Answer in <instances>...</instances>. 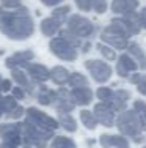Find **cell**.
<instances>
[{
    "label": "cell",
    "mask_w": 146,
    "mask_h": 148,
    "mask_svg": "<svg viewBox=\"0 0 146 148\" xmlns=\"http://www.w3.org/2000/svg\"><path fill=\"white\" fill-rule=\"evenodd\" d=\"M20 136H22V142L27 143V145H33L36 148H46L47 142L54 137V131L41 129L25 120L24 123H20Z\"/></svg>",
    "instance_id": "3957f363"
},
{
    "label": "cell",
    "mask_w": 146,
    "mask_h": 148,
    "mask_svg": "<svg viewBox=\"0 0 146 148\" xmlns=\"http://www.w3.org/2000/svg\"><path fill=\"white\" fill-rule=\"evenodd\" d=\"M32 58H33V52L32 51H22V52H17V54H14L13 57L6 58L5 65H6V68L14 69L16 66H27Z\"/></svg>",
    "instance_id": "2e32d148"
},
{
    "label": "cell",
    "mask_w": 146,
    "mask_h": 148,
    "mask_svg": "<svg viewBox=\"0 0 146 148\" xmlns=\"http://www.w3.org/2000/svg\"><path fill=\"white\" fill-rule=\"evenodd\" d=\"M97 49H99L101 54H102L107 60H110V62L116 58V54H115V51L109 47V44H102V43H99V44H97Z\"/></svg>",
    "instance_id": "f1b7e54d"
},
{
    "label": "cell",
    "mask_w": 146,
    "mask_h": 148,
    "mask_svg": "<svg viewBox=\"0 0 146 148\" xmlns=\"http://www.w3.org/2000/svg\"><path fill=\"white\" fill-rule=\"evenodd\" d=\"M49 47H50V52L55 57L66 60V62H74L79 55L77 51H75V47L69 43V41H66L63 36L54 38V40L50 41V44H49Z\"/></svg>",
    "instance_id": "277c9868"
},
{
    "label": "cell",
    "mask_w": 146,
    "mask_h": 148,
    "mask_svg": "<svg viewBox=\"0 0 146 148\" xmlns=\"http://www.w3.org/2000/svg\"><path fill=\"white\" fill-rule=\"evenodd\" d=\"M94 117L97 120V123H101L102 126H113L115 123V110L105 103H99L94 106Z\"/></svg>",
    "instance_id": "30bf717a"
},
{
    "label": "cell",
    "mask_w": 146,
    "mask_h": 148,
    "mask_svg": "<svg viewBox=\"0 0 146 148\" xmlns=\"http://www.w3.org/2000/svg\"><path fill=\"white\" fill-rule=\"evenodd\" d=\"M25 114H27V121L32 123V125H35V126H38V128H41V129L54 131V129L58 128L57 120H54L52 117H49V115L44 114V112L38 110V109H35V107L27 109Z\"/></svg>",
    "instance_id": "8992f818"
},
{
    "label": "cell",
    "mask_w": 146,
    "mask_h": 148,
    "mask_svg": "<svg viewBox=\"0 0 146 148\" xmlns=\"http://www.w3.org/2000/svg\"><path fill=\"white\" fill-rule=\"evenodd\" d=\"M140 68H143V69H146V60H143V62L140 63Z\"/></svg>",
    "instance_id": "bcb514c9"
},
{
    "label": "cell",
    "mask_w": 146,
    "mask_h": 148,
    "mask_svg": "<svg viewBox=\"0 0 146 148\" xmlns=\"http://www.w3.org/2000/svg\"><path fill=\"white\" fill-rule=\"evenodd\" d=\"M96 95H97V98H99L102 103H109L110 98L113 96V91L110 90L109 87H101V88H97Z\"/></svg>",
    "instance_id": "f546056e"
},
{
    "label": "cell",
    "mask_w": 146,
    "mask_h": 148,
    "mask_svg": "<svg viewBox=\"0 0 146 148\" xmlns=\"http://www.w3.org/2000/svg\"><path fill=\"white\" fill-rule=\"evenodd\" d=\"M36 99L39 104L43 106H52L57 103V93L50 88H46V87H41L36 93Z\"/></svg>",
    "instance_id": "44dd1931"
},
{
    "label": "cell",
    "mask_w": 146,
    "mask_h": 148,
    "mask_svg": "<svg viewBox=\"0 0 146 148\" xmlns=\"http://www.w3.org/2000/svg\"><path fill=\"white\" fill-rule=\"evenodd\" d=\"M69 85L72 88H79V87H88V79H86L83 74L80 73H72L71 77H69Z\"/></svg>",
    "instance_id": "4316f807"
},
{
    "label": "cell",
    "mask_w": 146,
    "mask_h": 148,
    "mask_svg": "<svg viewBox=\"0 0 146 148\" xmlns=\"http://www.w3.org/2000/svg\"><path fill=\"white\" fill-rule=\"evenodd\" d=\"M80 121L83 123V126H85L86 129H90V131L96 129V126H97V120L94 117V114L90 112V110H82L80 112Z\"/></svg>",
    "instance_id": "603a6c76"
},
{
    "label": "cell",
    "mask_w": 146,
    "mask_h": 148,
    "mask_svg": "<svg viewBox=\"0 0 146 148\" xmlns=\"http://www.w3.org/2000/svg\"><path fill=\"white\" fill-rule=\"evenodd\" d=\"M138 6V0H113L112 11L118 13L121 16H126L129 13H134Z\"/></svg>",
    "instance_id": "5bb4252c"
},
{
    "label": "cell",
    "mask_w": 146,
    "mask_h": 148,
    "mask_svg": "<svg viewBox=\"0 0 146 148\" xmlns=\"http://www.w3.org/2000/svg\"><path fill=\"white\" fill-rule=\"evenodd\" d=\"M22 115H24V109L20 107V106H16L10 114H6V117H8L10 120H16V118H20Z\"/></svg>",
    "instance_id": "e575fe53"
},
{
    "label": "cell",
    "mask_w": 146,
    "mask_h": 148,
    "mask_svg": "<svg viewBox=\"0 0 146 148\" xmlns=\"http://www.w3.org/2000/svg\"><path fill=\"white\" fill-rule=\"evenodd\" d=\"M69 77H71V74L66 68L63 66H55L54 69H50V79L54 80L57 85H65V84L69 82Z\"/></svg>",
    "instance_id": "7402d4cb"
},
{
    "label": "cell",
    "mask_w": 146,
    "mask_h": 148,
    "mask_svg": "<svg viewBox=\"0 0 146 148\" xmlns=\"http://www.w3.org/2000/svg\"><path fill=\"white\" fill-rule=\"evenodd\" d=\"M2 6L5 10H17L22 6L20 0H2Z\"/></svg>",
    "instance_id": "1f68e13d"
},
{
    "label": "cell",
    "mask_w": 146,
    "mask_h": 148,
    "mask_svg": "<svg viewBox=\"0 0 146 148\" xmlns=\"http://www.w3.org/2000/svg\"><path fill=\"white\" fill-rule=\"evenodd\" d=\"M129 99H130L129 91L127 90H118V91H113V96L110 98V101L105 104H109L115 112H120V110H124V106H126V103Z\"/></svg>",
    "instance_id": "9a60e30c"
},
{
    "label": "cell",
    "mask_w": 146,
    "mask_h": 148,
    "mask_svg": "<svg viewBox=\"0 0 146 148\" xmlns=\"http://www.w3.org/2000/svg\"><path fill=\"white\" fill-rule=\"evenodd\" d=\"M71 11V8L69 6H60V8H57L54 11V17H57V19H63L65 16H68V13Z\"/></svg>",
    "instance_id": "836d02e7"
},
{
    "label": "cell",
    "mask_w": 146,
    "mask_h": 148,
    "mask_svg": "<svg viewBox=\"0 0 146 148\" xmlns=\"http://www.w3.org/2000/svg\"><path fill=\"white\" fill-rule=\"evenodd\" d=\"M116 126L118 129L121 131V134L127 137H132L137 143H141L143 142V136H141V123L138 120L135 110H123L120 114V117L116 120Z\"/></svg>",
    "instance_id": "7a4b0ae2"
},
{
    "label": "cell",
    "mask_w": 146,
    "mask_h": 148,
    "mask_svg": "<svg viewBox=\"0 0 146 148\" xmlns=\"http://www.w3.org/2000/svg\"><path fill=\"white\" fill-rule=\"evenodd\" d=\"M13 96H14L16 99H24V98H25V90L20 88V87H14V88H13Z\"/></svg>",
    "instance_id": "74e56055"
},
{
    "label": "cell",
    "mask_w": 146,
    "mask_h": 148,
    "mask_svg": "<svg viewBox=\"0 0 146 148\" xmlns=\"http://www.w3.org/2000/svg\"><path fill=\"white\" fill-rule=\"evenodd\" d=\"M137 88H138V91H140L141 95L146 96V74H141L140 80H138V84H137Z\"/></svg>",
    "instance_id": "8d00e7d4"
},
{
    "label": "cell",
    "mask_w": 146,
    "mask_h": 148,
    "mask_svg": "<svg viewBox=\"0 0 146 148\" xmlns=\"http://www.w3.org/2000/svg\"><path fill=\"white\" fill-rule=\"evenodd\" d=\"M2 84H3V79L0 77V90H2Z\"/></svg>",
    "instance_id": "7dc6e473"
},
{
    "label": "cell",
    "mask_w": 146,
    "mask_h": 148,
    "mask_svg": "<svg viewBox=\"0 0 146 148\" xmlns=\"http://www.w3.org/2000/svg\"><path fill=\"white\" fill-rule=\"evenodd\" d=\"M0 148H17V147L13 145V143H8V142H2L0 143Z\"/></svg>",
    "instance_id": "7bdbcfd3"
},
{
    "label": "cell",
    "mask_w": 146,
    "mask_h": 148,
    "mask_svg": "<svg viewBox=\"0 0 146 148\" xmlns=\"http://www.w3.org/2000/svg\"><path fill=\"white\" fill-rule=\"evenodd\" d=\"M0 137L3 142L13 143V145H19L22 142V136H20V123H5L0 125Z\"/></svg>",
    "instance_id": "9c48e42d"
},
{
    "label": "cell",
    "mask_w": 146,
    "mask_h": 148,
    "mask_svg": "<svg viewBox=\"0 0 146 148\" xmlns=\"http://www.w3.org/2000/svg\"><path fill=\"white\" fill-rule=\"evenodd\" d=\"M145 148H146V145H145Z\"/></svg>",
    "instance_id": "681fc988"
},
{
    "label": "cell",
    "mask_w": 146,
    "mask_h": 148,
    "mask_svg": "<svg viewBox=\"0 0 146 148\" xmlns=\"http://www.w3.org/2000/svg\"><path fill=\"white\" fill-rule=\"evenodd\" d=\"M85 68L90 71L91 77L99 84H104L112 77V68L109 63L101 62V60H86Z\"/></svg>",
    "instance_id": "ba28073f"
},
{
    "label": "cell",
    "mask_w": 146,
    "mask_h": 148,
    "mask_svg": "<svg viewBox=\"0 0 146 148\" xmlns=\"http://www.w3.org/2000/svg\"><path fill=\"white\" fill-rule=\"evenodd\" d=\"M5 114V109H3V101H2V98H0V117Z\"/></svg>",
    "instance_id": "ee69618b"
},
{
    "label": "cell",
    "mask_w": 146,
    "mask_h": 148,
    "mask_svg": "<svg viewBox=\"0 0 146 148\" xmlns=\"http://www.w3.org/2000/svg\"><path fill=\"white\" fill-rule=\"evenodd\" d=\"M127 51H129L130 57H134L135 62H138V66H140V63L143 62V60H146L145 54H143V49H141L137 43H130L129 46H127Z\"/></svg>",
    "instance_id": "83f0119b"
},
{
    "label": "cell",
    "mask_w": 146,
    "mask_h": 148,
    "mask_svg": "<svg viewBox=\"0 0 146 148\" xmlns=\"http://www.w3.org/2000/svg\"><path fill=\"white\" fill-rule=\"evenodd\" d=\"M13 79H14V82L20 87V88H24V90L27 91V93L33 95L35 85L29 80V77H27V74L24 73V71H20V69L14 68V69H13Z\"/></svg>",
    "instance_id": "d6986e66"
},
{
    "label": "cell",
    "mask_w": 146,
    "mask_h": 148,
    "mask_svg": "<svg viewBox=\"0 0 146 148\" xmlns=\"http://www.w3.org/2000/svg\"><path fill=\"white\" fill-rule=\"evenodd\" d=\"M99 142L104 148H112V147L113 148H129L127 139L121 136H107V134H102Z\"/></svg>",
    "instance_id": "e0dca14e"
},
{
    "label": "cell",
    "mask_w": 146,
    "mask_h": 148,
    "mask_svg": "<svg viewBox=\"0 0 146 148\" xmlns=\"http://www.w3.org/2000/svg\"><path fill=\"white\" fill-rule=\"evenodd\" d=\"M2 90H5V91L11 90V82H10V80H3V84H2Z\"/></svg>",
    "instance_id": "b9f144b4"
},
{
    "label": "cell",
    "mask_w": 146,
    "mask_h": 148,
    "mask_svg": "<svg viewBox=\"0 0 146 148\" xmlns=\"http://www.w3.org/2000/svg\"><path fill=\"white\" fill-rule=\"evenodd\" d=\"M138 16H140V24H141V29H146V6L143 10H141L140 13H138Z\"/></svg>",
    "instance_id": "f35d334b"
},
{
    "label": "cell",
    "mask_w": 146,
    "mask_h": 148,
    "mask_svg": "<svg viewBox=\"0 0 146 148\" xmlns=\"http://www.w3.org/2000/svg\"><path fill=\"white\" fill-rule=\"evenodd\" d=\"M137 68H138V63L135 62V58L130 57L129 54L121 55L120 60H118V65H116V71H118V74H120V77H127Z\"/></svg>",
    "instance_id": "8fae6325"
},
{
    "label": "cell",
    "mask_w": 146,
    "mask_h": 148,
    "mask_svg": "<svg viewBox=\"0 0 146 148\" xmlns=\"http://www.w3.org/2000/svg\"><path fill=\"white\" fill-rule=\"evenodd\" d=\"M90 47H91V44H90V43H86L85 46H83V49H82V51H83V52H88V51H90Z\"/></svg>",
    "instance_id": "f6af8a7d"
},
{
    "label": "cell",
    "mask_w": 146,
    "mask_h": 148,
    "mask_svg": "<svg viewBox=\"0 0 146 148\" xmlns=\"http://www.w3.org/2000/svg\"><path fill=\"white\" fill-rule=\"evenodd\" d=\"M58 123H60L66 131H69V132H75V131H77V123H75V120L71 117V114H60V117H58Z\"/></svg>",
    "instance_id": "cb8c5ba5"
},
{
    "label": "cell",
    "mask_w": 146,
    "mask_h": 148,
    "mask_svg": "<svg viewBox=\"0 0 146 148\" xmlns=\"http://www.w3.org/2000/svg\"><path fill=\"white\" fill-rule=\"evenodd\" d=\"M75 107V103L72 101L71 91H68L66 88H61L57 93V109L60 114H69L72 109Z\"/></svg>",
    "instance_id": "7c38bea8"
},
{
    "label": "cell",
    "mask_w": 146,
    "mask_h": 148,
    "mask_svg": "<svg viewBox=\"0 0 146 148\" xmlns=\"http://www.w3.org/2000/svg\"><path fill=\"white\" fill-rule=\"evenodd\" d=\"M24 148H32V147H30V145H27V147H24Z\"/></svg>",
    "instance_id": "c3c4849f"
},
{
    "label": "cell",
    "mask_w": 146,
    "mask_h": 148,
    "mask_svg": "<svg viewBox=\"0 0 146 148\" xmlns=\"http://www.w3.org/2000/svg\"><path fill=\"white\" fill-rule=\"evenodd\" d=\"M27 71H29L30 77L36 82H44V80L50 79V71L43 65H38V63H32V65H27Z\"/></svg>",
    "instance_id": "ac0fdd59"
},
{
    "label": "cell",
    "mask_w": 146,
    "mask_h": 148,
    "mask_svg": "<svg viewBox=\"0 0 146 148\" xmlns=\"http://www.w3.org/2000/svg\"><path fill=\"white\" fill-rule=\"evenodd\" d=\"M71 96L75 106H88L93 99V91L90 87H79L71 90Z\"/></svg>",
    "instance_id": "4fadbf2b"
},
{
    "label": "cell",
    "mask_w": 146,
    "mask_h": 148,
    "mask_svg": "<svg viewBox=\"0 0 146 148\" xmlns=\"http://www.w3.org/2000/svg\"><path fill=\"white\" fill-rule=\"evenodd\" d=\"M0 32L11 40H27L35 32V24L25 6L17 11H6L0 6Z\"/></svg>",
    "instance_id": "6da1fadb"
},
{
    "label": "cell",
    "mask_w": 146,
    "mask_h": 148,
    "mask_svg": "<svg viewBox=\"0 0 146 148\" xmlns=\"http://www.w3.org/2000/svg\"><path fill=\"white\" fill-rule=\"evenodd\" d=\"M75 3L82 11H90L93 8V0H75Z\"/></svg>",
    "instance_id": "d590c367"
},
{
    "label": "cell",
    "mask_w": 146,
    "mask_h": 148,
    "mask_svg": "<svg viewBox=\"0 0 146 148\" xmlns=\"http://www.w3.org/2000/svg\"><path fill=\"white\" fill-rule=\"evenodd\" d=\"M63 0H41V3L43 5H46V6H55V5H58V3H61Z\"/></svg>",
    "instance_id": "ab89813d"
},
{
    "label": "cell",
    "mask_w": 146,
    "mask_h": 148,
    "mask_svg": "<svg viewBox=\"0 0 146 148\" xmlns=\"http://www.w3.org/2000/svg\"><path fill=\"white\" fill-rule=\"evenodd\" d=\"M101 38H102L104 43H107L109 46H113V47H116V49H126L127 46H129V43H127L129 38L118 29V27H115L113 24H110L109 27H105V29L102 30Z\"/></svg>",
    "instance_id": "52a82bcc"
},
{
    "label": "cell",
    "mask_w": 146,
    "mask_h": 148,
    "mask_svg": "<svg viewBox=\"0 0 146 148\" xmlns=\"http://www.w3.org/2000/svg\"><path fill=\"white\" fill-rule=\"evenodd\" d=\"M2 101H3V109H5L6 114H10V112H11L13 109H14L16 106H17L14 96H3Z\"/></svg>",
    "instance_id": "4dcf8cb0"
},
{
    "label": "cell",
    "mask_w": 146,
    "mask_h": 148,
    "mask_svg": "<svg viewBox=\"0 0 146 148\" xmlns=\"http://www.w3.org/2000/svg\"><path fill=\"white\" fill-rule=\"evenodd\" d=\"M93 10L99 14H102L107 10V0H93Z\"/></svg>",
    "instance_id": "d6a6232c"
},
{
    "label": "cell",
    "mask_w": 146,
    "mask_h": 148,
    "mask_svg": "<svg viewBox=\"0 0 146 148\" xmlns=\"http://www.w3.org/2000/svg\"><path fill=\"white\" fill-rule=\"evenodd\" d=\"M140 77H141V74L134 73V74H132V76L129 77V82H130V84H135V85H137V84H138V80H140Z\"/></svg>",
    "instance_id": "60d3db41"
},
{
    "label": "cell",
    "mask_w": 146,
    "mask_h": 148,
    "mask_svg": "<svg viewBox=\"0 0 146 148\" xmlns=\"http://www.w3.org/2000/svg\"><path fill=\"white\" fill-rule=\"evenodd\" d=\"M68 30L82 40V38H90L94 33L96 29L90 19H86L83 16H79V14H74L68 19Z\"/></svg>",
    "instance_id": "5b68a950"
},
{
    "label": "cell",
    "mask_w": 146,
    "mask_h": 148,
    "mask_svg": "<svg viewBox=\"0 0 146 148\" xmlns=\"http://www.w3.org/2000/svg\"><path fill=\"white\" fill-rule=\"evenodd\" d=\"M50 148H77V147H75L74 140H71L69 137L57 136V137H54V140H52Z\"/></svg>",
    "instance_id": "484cf974"
},
{
    "label": "cell",
    "mask_w": 146,
    "mask_h": 148,
    "mask_svg": "<svg viewBox=\"0 0 146 148\" xmlns=\"http://www.w3.org/2000/svg\"><path fill=\"white\" fill-rule=\"evenodd\" d=\"M61 27V21L57 17H47L41 22V32L44 36H54Z\"/></svg>",
    "instance_id": "ffe728a7"
},
{
    "label": "cell",
    "mask_w": 146,
    "mask_h": 148,
    "mask_svg": "<svg viewBox=\"0 0 146 148\" xmlns=\"http://www.w3.org/2000/svg\"><path fill=\"white\" fill-rule=\"evenodd\" d=\"M134 110L141 123V129H146V103H143L141 99L134 101Z\"/></svg>",
    "instance_id": "d4e9b609"
}]
</instances>
